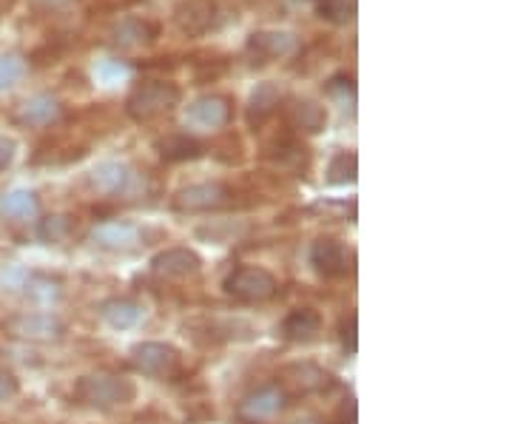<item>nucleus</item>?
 Returning a JSON list of instances; mask_svg holds the SVG:
<instances>
[{"instance_id":"nucleus-1","label":"nucleus","mask_w":512,"mask_h":424,"mask_svg":"<svg viewBox=\"0 0 512 424\" xmlns=\"http://www.w3.org/2000/svg\"><path fill=\"white\" fill-rule=\"evenodd\" d=\"M134 396H137V385L126 376H114V373H89L74 385V399L97 410L126 407L134 402Z\"/></svg>"},{"instance_id":"nucleus-2","label":"nucleus","mask_w":512,"mask_h":424,"mask_svg":"<svg viewBox=\"0 0 512 424\" xmlns=\"http://www.w3.org/2000/svg\"><path fill=\"white\" fill-rule=\"evenodd\" d=\"M183 100V92L177 83H165V80H148L143 86H137L134 92L128 94L126 100V111L140 120V123H148L160 114H168L180 106Z\"/></svg>"},{"instance_id":"nucleus-3","label":"nucleus","mask_w":512,"mask_h":424,"mask_svg":"<svg viewBox=\"0 0 512 424\" xmlns=\"http://www.w3.org/2000/svg\"><path fill=\"white\" fill-rule=\"evenodd\" d=\"M276 288L279 282L274 274L256 265H242L225 279V291L239 302H268L276 294Z\"/></svg>"},{"instance_id":"nucleus-4","label":"nucleus","mask_w":512,"mask_h":424,"mask_svg":"<svg viewBox=\"0 0 512 424\" xmlns=\"http://www.w3.org/2000/svg\"><path fill=\"white\" fill-rule=\"evenodd\" d=\"M131 365L143 376L151 379H165L180 368V353L165 342H143L131 351Z\"/></svg>"},{"instance_id":"nucleus-5","label":"nucleus","mask_w":512,"mask_h":424,"mask_svg":"<svg viewBox=\"0 0 512 424\" xmlns=\"http://www.w3.org/2000/svg\"><path fill=\"white\" fill-rule=\"evenodd\" d=\"M185 123L202 131L225 129L231 123V100L222 94H205L185 111Z\"/></svg>"},{"instance_id":"nucleus-6","label":"nucleus","mask_w":512,"mask_h":424,"mask_svg":"<svg viewBox=\"0 0 512 424\" xmlns=\"http://www.w3.org/2000/svg\"><path fill=\"white\" fill-rule=\"evenodd\" d=\"M231 191L222 183H197L183 188L174 197V208L185 214H200V211H217L222 205H228Z\"/></svg>"},{"instance_id":"nucleus-7","label":"nucleus","mask_w":512,"mask_h":424,"mask_svg":"<svg viewBox=\"0 0 512 424\" xmlns=\"http://www.w3.org/2000/svg\"><path fill=\"white\" fill-rule=\"evenodd\" d=\"M288 402V393L279 388V385H268V388H259L254 393H248L242 402H239V419L242 422H268L274 419L276 413H282V407Z\"/></svg>"},{"instance_id":"nucleus-8","label":"nucleus","mask_w":512,"mask_h":424,"mask_svg":"<svg viewBox=\"0 0 512 424\" xmlns=\"http://www.w3.org/2000/svg\"><path fill=\"white\" fill-rule=\"evenodd\" d=\"M217 3L214 0H183L174 9V23L180 26V32L188 37H200L211 32L217 26Z\"/></svg>"},{"instance_id":"nucleus-9","label":"nucleus","mask_w":512,"mask_h":424,"mask_svg":"<svg viewBox=\"0 0 512 424\" xmlns=\"http://www.w3.org/2000/svg\"><path fill=\"white\" fill-rule=\"evenodd\" d=\"M202 268V259L191 248H165L151 259V271L163 279H188L197 277Z\"/></svg>"},{"instance_id":"nucleus-10","label":"nucleus","mask_w":512,"mask_h":424,"mask_svg":"<svg viewBox=\"0 0 512 424\" xmlns=\"http://www.w3.org/2000/svg\"><path fill=\"white\" fill-rule=\"evenodd\" d=\"M311 262H313V268H316V271H319L325 279L345 277V274L350 271L348 248H345L339 240H330V237H322V240L313 242Z\"/></svg>"},{"instance_id":"nucleus-11","label":"nucleus","mask_w":512,"mask_h":424,"mask_svg":"<svg viewBox=\"0 0 512 424\" xmlns=\"http://www.w3.org/2000/svg\"><path fill=\"white\" fill-rule=\"evenodd\" d=\"M293 49H296V37L288 35V32H254L251 40H248V52L259 63H268V60H276V57L291 55Z\"/></svg>"},{"instance_id":"nucleus-12","label":"nucleus","mask_w":512,"mask_h":424,"mask_svg":"<svg viewBox=\"0 0 512 424\" xmlns=\"http://www.w3.org/2000/svg\"><path fill=\"white\" fill-rule=\"evenodd\" d=\"M100 316L109 322L111 328H134L137 322H143L146 308L143 302L131 299V296H114L100 305Z\"/></svg>"},{"instance_id":"nucleus-13","label":"nucleus","mask_w":512,"mask_h":424,"mask_svg":"<svg viewBox=\"0 0 512 424\" xmlns=\"http://www.w3.org/2000/svg\"><path fill=\"white\" fill-rule=\"evenodd\" d=\"M63 106L60 100L52 94H37L32 100H26L18 111V120L23 126H52L55 120H60Z\"/></svg>"},{"instance_id":"nucleus-14","label":"nucleus","mask_w":512,"mask_h":424,"mask_svg":"<svg viewBox=\"0 0 512 424\" xmlns=\"http://www.w3.org/2000/svg\"><path fill=\"white\" fill-rule=\"evenodd\" d=\"M94 242L109 251H128L140 242V228L131 222H103L94 228Z\"/></svg>"},{"instance_id":"nucleus-15","label":"nucleus","mask_w":512,"mask_h":424,"mask_svg":"<svg viewBox=\"0 0 512 424\" xmlns=\"http://www.w3.org/2000/svg\"><path fill=\"white\" fill-rule=\"evenodd\" d=\"M285 117H288V123H291L293 129L299 131H319L325 129V123H328V114H325V109L319 103L299 100V97L285 106Z\"/></svg>"},{"instance_id":"nucleus-16","label":"nucleus","mask_w":512,"mask_h":424,"mask_svg":"<svg viewBox=\"0 0 512 424\" xmlns=\"http://www.w3.org/2000/svg\"><path fill=\"white\" fill-rule=\"evenodd\" d=\"M12 331L15 336H23V339H37V342H49V339H57L63 333V325L52 319L49 314H32V316H20L12 322Z\"/></svg>"},{"instance_id":"nucleus-17","label":"nucleus","mask_w":512,"mask_h":424,"mask_svg":"<svg viewBox=\"0 0 512 424\" xmlns=\"http://www.w3.org/2000/svg\"><path fill=\"white\" fill-rule=\"evenodd\" d=\"M322 328V316L311 311V308H296L291 314L285 316L282 322V336L291 339V342H308Z\"/></svg>"},{"instance_id":"nucleus-18","label":"nucleus","mask_w":512,"mask_h":424,"mask_svg":"<svg viewBox=\"0 0 512 424\" xmlns=\"http://www.w3.org/2000/svg\"><path fill=\"white\" fill-rule=\"evenodd\" d=\"M282 379L291 385V388L302 390V393H313V390L328 388L330 376L322 368H316L311 362H296L282 370Z\"/></svg>"},{"instance_id":"nucleus-19","label":"nucleus","mask_w":512,"mask_h":424,"mask_svg":"<svg viewBox=\"0 0 512 424\" xmlns=\"http://www.w3.org/2000/svg\"><path fill=\"white\" fill-rule=\"evenodd\" d=\"M131 183V171L120 163H103L92 171V185L100 194H120Z\"/></svg>"},{"instance_id":"nucleus-20","label":"nucleus","mask_w":512,"mask_h":424,"mask_svg":"<svg viewBox=\"0 0 512 424\" xmlns=\"http://www.w3.org/2000/svg\"><path fill=\"white\" fill-rule=\"evenodd\" d=\"M202 154V143L188 137V134H171L160 143V157L165 163H183V160H194Z\"/></svg>"},{"instance_id":"nucleus-21","label":"nucleus","mask_w":512,"mask_h":424,"mask_svg":"<svg viewBox=\"0 0 512 424\" xmlns=\"http://www.w3.org/2000/svg\"><path fill=\"white\" fill-rule=\"evenodd\" d=\"M160 35V29L148 20H126L114 29V37L120 46H143V43H154Z\"/></svg>"},{"instance_id":"nucleus-22","label":"nucleus","mask_w":512,"mask_h":424,"mask_svg":"<svg viewBox=\"0 0 512 424\" xmlns=\"http://www.w3.org/2000/svg\"><path fill=\"white\" fill-rule=\"evenodd\" d=\"M279 106V89L274 83H262L256 86V92L251 94V106H248V120L251 123H262L268 114H274Z\"/></svg>"},{"instance_id":"nucleus-23","label":"nucleus","mask_w":512,"mask_h":424,"mask_svg":"<svg viewBox=\"0 0 512 424\" xmlns=\"http://www.w3.org/2000/svg\"><path fill=\"white\" fill-rule=\"evenodd\" d=\"M0 214L12 220H29L37 214V197L32 191H12L0 200Z\"/></svg>"},{"instance_id":"nucleus-24","label":"nucleus","mask_w":512,"mask_h":424,"mask_svg":"<svg viewBox=\"0 0 512 424\" xmlns=\"http://www.w3.org/2000/svg\"><path fill=\"white\" fill-rule=\"evenodd\" d=\"M313 3H316V15L336 26H345L356 15V0H313Z\"/></svg>"},{"instance_id":"nucleus-25","label":"nucleus","mask_w":512,"mask_h":424,"mask_svg":"<svg viewBox=\"0 0 512 424\" xmlns=\"http://www.w3.org/2000/svg\"><path fill=\"white\" fill-rule=\"evenodd\" d=\"M356 180V154L353 151H339L328 166V183L348 185Z\"/></svg>"},{"instance_id":"nucleus-26","label":"nucleus","mask_w":512,"mask_h":424,"mask_svg":"<svg viewBox=\"0 0 512 424\" xmlns=\"http://www.w3.org/2000/svg\"><path fill=\"white\" fill-rule=\"evenodd\" d=\"M26 72L23 60L18 55H3L0 57V94L15 89L20 83V77Z\"/></svg>"},{"instance_id":"nucleus-27","label":"nucleus","mask_w":512,"mask_h":424,"mask_svg":"<svg viewBox=\"0 0 512 424\" xmlns=\"http://www.w3.org/2000/svg\"><path fill=\"white\" fill-rule=\"evenodd\" d=\"M37 234H40V240L46 242H63L72 234V220L69 217H46L40 222Z\"/></svg>"},{"instance_id":"nucleus-28","label":"nucleus","mask_w":512,"mask_h":424,"mask_svg":"<svg viewBox=\"0 0 512 424\" xmlns=\"http://www.w3.org/2000/svg\"><path fill=\"white\" fill-rule=\"evenodd\" d=\"M15 154H18V143L12 137H3L0 134V171H6V168L15 163Z\"/></svg>"},{"instance_id":"nucleus-29","label":"nucleus","mask_w":512,"mask_h":424,"mask_svg":"<svg viewBox=\"0 0 512 424\" xmlns=\"http://www.w3.org/2000/svg\"><path fill=\"white\" fill-rule=\"evenodd\" d=\"M18 379L12 376V373H6V370H0V402H6V399H15L18 396Z\"/></svg>"},{"instance_id":"nucleus-30","label":"nucleus","mask_w":512,"mask_h":424,"mask_svg":"<svg viewBox=\"0 0 512 424\" xmlns=\"http://www.w3.org/2000/svg\"><path fill=\"white\" fill-rule=\"evenodd\" d=\"M72 0H29V6L35 9V12H57V9H63V6H69Z\"/></svg>"},{"instance_id":"nucleus-31","label":"nucleus","mask_w":512,"mask_h":424,"mask_svg":"<svg viewBox=\"0 0 512 424\" xmlns=\"http://www.w3.org/2000/svg\"><path fill=\"white\" fill-rule=\"evenodd\" d=\"M342 342L350 353L356 351V316H350V322L342 325Z\"/></svg>"},{"instance_id":"nucleus-32","label":"nucleus","mask_w":512,"mask_h":424,"mask_svg":"<svg viewBox=\"0 0 512 424\" xmlns=\"http://www.w3.org/2000/svg\"><path fill=\"white\" fill-rule=\"evenodd\" d=\"M291 424H322V419H316V416H299Z\"/></svg>"}]
</instances>
